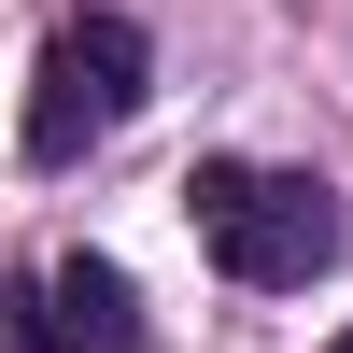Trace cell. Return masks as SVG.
<instances>
[{"label": "cell", "instance_id": "1", "mask_svg": "<svg viewBox=\"0 0 353 353\" xmlns=\"http://www.w3.org/2000/svg\"><path fill=\"white\" fill-rule=\"evenodd\" d=\"M184 212H198V241H212V269L254 283V297H283V283H325V269H339V198L311 184V170L198 156V170H184Z\"/></svg>", "mask_w": 353, "mask_h": 353}, {"label": "cell", "instance_id": "4", "mask_svg": "<svg viewBox=\"0 0 353 353\" xmlns=\"http://www.w3.org/2000/svg\"><path fill=\"white\" fill-rule=\"evenodd\" d=\"M325 353H353V325H339V339H325Z\"/></svg>", "mask_w": 353, "mask_h": 353}, {"label": "cell", "instance_id": "3", "mask_svg": "<svg viewBox=\"0 0 353 353\" xmlns=\"http://www.w3.org/2000/svg\"><path fill=\"white\" fill-rule=\"evenodd\" d=\"M0 311H14V353H141V283L113 254H57Z\"/></svg>", "mask_w": 353, "mask_h": 353}, {"label": "cell", "instance_id": "2", "mask_svg": "<svg viewBox=\"0 0 353 353\" xmlns=\"http://www.w3.org/2000/svg\"><path fill=\"white\" fill-rule=\"evenodd\" d=\"M141 85H156V43L128 14H71L43 43V71H28V170H85L141 113Z\"/></svg>", "mask_w": 353, "mask_h": 353}]
</instances>
